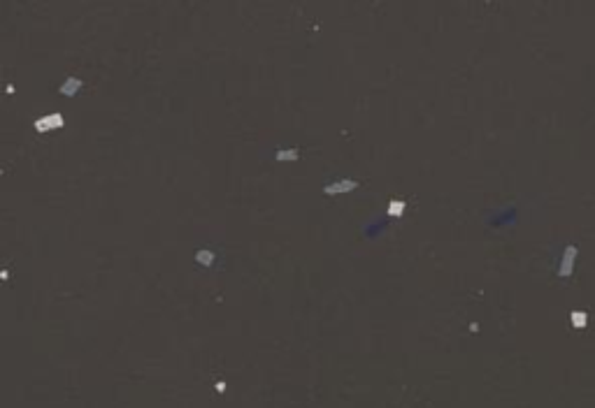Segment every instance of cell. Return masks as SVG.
Masks as SVG:
<instances>
[{
    "label": "cell",
    "instance_id": "obj_3",
    "mask_svg": "<svg viewBox=\"0 0 595 408\" xmlns=\"http://www.w3.org/2000/svg\"><path fill=\"white\" fill-rule=\"evenodd\" d=\"M356 188V183H353L351 179H342V181H337V183H330V186H325L323 190L328 195H332V193H349V190H353Z\"/></svg>",
    "mask_w": 595,
    "mask_h": 408
},
{
    "label": "cell",
    "instance_id": "obj_4",
    "mask_svg": "<svg viewBox=\"0 0 595 408\" xmlns=\"http://www.w3.org/2000/svg\"><path fill=\"white\" fill-rule=\"evenodd\" d=\"M570 322H572V327L582 329L589 325V315L582 313V311H572V313H570Z\"/></svg>",
    "mask_w": 595,
    "mask_h": 408
},
{
    "label": "cell",
    "instance_id": "obj_5",
    "mask_svg": "<svg viewBox=\"0 0 595 408\" xmlns=\"http://www.w3.org/2000/svg\"><path fill=\"white\" fill-rule=\"evenodd\" d=\"M79 86H81V81H79V79H74V77H70V79L61 86V93H63V95H74L77 91H79Z\"/></svg>",
    "mask_w": 595,
    "mask_h": 408
},
{
    "label": "cell",
    "instance_id": "obj_2",
    "mask_svg": "<svg viewBox=\"0 0 595 408\" xmlns=\"http://www.w3.org/2000/svg\"><path fill=\"white\" fill-rule=\"evenodd\" d=\"M61 126H63L61 114H49V116H44V119L35 121V130H40V133H47L51 128H61Z\"/></svg>",
    "mask_w": 595,
    "mask_h": 408
},
{
    "label": "cell",
    "instance_id": "obj_6",
    "mask_svg": "<svg viewBox=\"0 0 595 408\" xmlns=\"http://www.w3.org/2000/svg\"><path fill=\"white\" fill-rule=\"evenodd\" d=\"M296 158H298V151H293V148L277 151V160H296Z\"/></svg>",
    "mask_w": 595,
    "mask_h": 408
},
{
    "label": "cell",
    "instance_id": "obj_1",
    "mask_svg": "<svg viewBox=\"0 0 595 408\" xmlns=\"http://www.w3.org/2000/svg\"><path fill=\"white\" fill-rule=\"evenodd\" d=\"M577 246H568L565 248V253H563V260H561V269H558V276L561 278H568L570 274H572V269H575V260H577Z\"/></svg>",
    "mask_w": 595,
    "mask_h": 408
},
{
    "label": "cell",
    "instance_id": "obj_7",
    "mask_svg": "<svg viewBox=\"0 0 595 408\" xmlns=\"http://www.w3.org/2000/svg\"><path fill=\"white\" fill-rule=\"evenodd\" d=\"M402 211H405V202H391L388 204V214L391 216H400Z\"/></svg>",
    "mask_w": 595,
    "mask_h": 408
},
{
    "label": "cell",
    "instance_id": "obj_8",
    "mask_svg": "<svg viewBox=\"0 0 595 408\" xmlns=\"http://www.w3.org/2000/svg\"><path fill=\"white\" fill-rule=\"evenodd\" d=\"M196 260L200 262V265H212V260H214V255H212L210 251H200V253L196 255Z\"/></svg>",
    "mask_w": 595,
    "mask_h": 408
}]
</instances>
